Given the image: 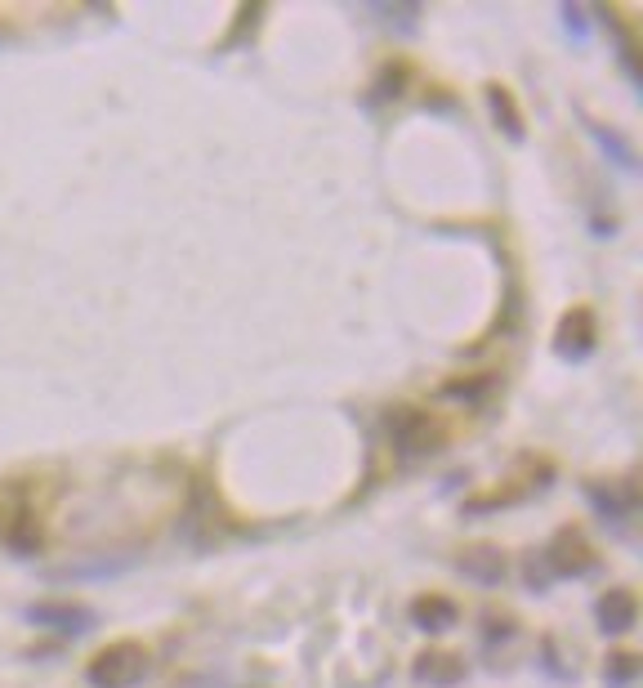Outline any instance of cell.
I'll return each mask as SVG.
<instances>
[{
  "instance_id": "1",
  "label": "cell",
  "mask_w": 643,
  "mask_h": 688,
  "mask_svg": "<svg viewBox=\"0 0 643 688\" xmlns=\"http://www.w3.org/2000/svg\"><path fill=\"white\" fill-rule=\"evenodd\" d=\"M143 671H148V653H143V644L121 639V644H108L103 653H94L90 684L94 688H130V684L143 680Z\"/></svg>"
},
{
  "instance_id": "2",
  "label": "cell",
  "mask_w": 643,
  "mask_h": 688,
  "mask_svg": "<svg viewBox=\"0 0 643 688\" xmlns=\"http://www.w3.org/2000/svg\"><path fill=\"white\" fill-rule=\"evenodd\" d=\"M389 438H393V447H398V456H420V452H429V447H438L434 420L420 416V412H398L393 416L389 420Z\"/></svg>"
},
{
  "instance_id": "3",
  "label": "cell",
  "mask_w": 643,
  "mask_h": 688,
  "mask_svg": "<svg viewBox=\"0 0 643 688\" xmlns=\"http://www.w3.org/2000/svg\"><path fill=\"white\" fill-rule=\"evenodd\" d=\"M599 626L608 630V635H626V630L635 626V595H626V590L603 595L599 599Z\"/></svg>"
},
{
  "instance_id": "4",
  "label": "cell",
  "mask_w": 643,
  "mask_h": 688,
  "mask_svg": "<svg viewBox=\"0 0 643 688\" xmlns=\"http://www.w3.org/2000/svg\"><path fill=\"white\" fill-rule=\"evenodd\" d=\"M411 617H416V626L420 630H429V635H443V630L456 626V604L451 599H416V608H411Z\"/></svg>"
},
{
  "instance_id": "5",
  "label": "cell",
  "mask_w": 643,
  "mask_h": 688,
  "mask_svg": "<svg viewBox=\"0 0 643 688\" xmlns=\"http://www.w3.org/2000/svg\"><path fill=\"white\" fill-rule=\"evenodd\" d=\"M416 671H420V680H434V684L460 680V662H456V657H447V653H425L416 662Z\"/></svg>"
},
{
  "instance_id": "6",
  "label": "cell",
  "mask_w": 643,
  "mask_h": 688,
  "mask_svg": "<svg viewBox=\"0 0 643 688\" xmlns=\"http://www.w3.org/2000/svg\"><path fill=\"white\" fill-rule=\"evenodd\" d=\"M32 621L59 626V630H85L90 626V613H76V608H32Z\"/></svg>"
},
{
  "instance_id": "7",
  "label": "cell",
  "mask_w": 643,
  "mask_h": 688,
  "mask_svg": "<svg viewBox=\"0 0 643 688\" xmlns=\"http://www.w3.org/2000/svg\"><path fill=\"white\" fill-rule=\"evenodd\" d=\"M559 344L563 349H572V344H577V349H590V318H585V313H572L559 331Z\"/></svg>"
},
{
  "instance_id": "8",
  "label": "cell",
  "mask_w": 643,
  "mask_h": 688,
  "mask_svg": "<svg viewBox=\"0 0 643 688\" xmlns=\"http://www.w3.org/2000/svg\"><path fill=\"white\" fill-rule=\"evenodd\" d=\"M492 108H496V121H505L510 126V135H518V117H514V108H510V94H501V90H492Z\"/></svg>"
},
{
  "instance_id": "9",
  "label": "cell",
  "mask_w": 643,
  "mask_h": 688,
  "mask_svg": "<svg viewBox=\"0 0 643 688\" xmlns=\"http://www.w3.org/2000/svg\"><path fill=\"white\" fill-rule=\"evenodd\" d=\"M635 657H617V662H612V671H617V675H612V680H630V671H635Z\"/></svg>"
}]
</instances>
